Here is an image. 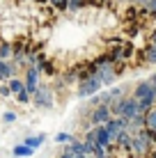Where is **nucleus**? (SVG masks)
Here are the masks:
<instances>
[{
  "label": "nucleus",
  "instance_id": "nucleus-1",
  "mask_svg": "<svg viewBox=\"0 0 156 158\" xmlns=\"http://www.w3.org/2000/svg\"><path fill=\"white\" fill-rule=\"evenodd\" d=\"M131 96L138 101L142 115H145V112H149L156 106V87L152 85V80H140V83H136Z\"/></svg>",
  "mask_w": 156,
  "mask_h": 158
},
{
  "label": "nucleus",
  "instance_id": "nucleus-2",
  "mask_svg": "<svg viewBox=\"0 0 156 158\" xmlns=\"http://www.w3.org/2000/svg\"><path fill=\"white\" fill-rule=\"evenodd\" d=\"M32 108L35 110H41V112H48L55 108V92H53V87L48 83H41L37 87V92L32 94Z\"/></svg>",
  "mask_w": 156,
  "mask_h": 158
},
{
  "label": "nucleus",
  "instance_id": "nucleus-3",
  "mask_svg": "<svg viewBox=\"0 0 156 158\" xmlns=\"http://www.w3.org/2000/svg\"><path fill=\"white\" fill-rule=\"evenodd\" d=\"M112 119V112L108 106H96V108H87V124L85 128H94V126H103L106 122Z\"/></svg>",
  "mask_w": 156,
  "mask_h": 158
},
{
  "label": "nucleus",
  "instance_id": "nucleus-4",
  "mask_svg": "<svg viewBox=\"0 0 156 158\" xmlns=\"http://www.w3.org/2000/svg\"><path fill=\"white\" fill-rule=\"evenodd\" d=\"M103 89V85H101V80L96 78V76H87L85 80H80V83L76 85V96L78 99H85V96H94V94H99V92Z\"/></svg>",
  "mask_w": 156,
  "mask_h": 158
},
{
  "label": "nucleus",
  "instance_id": "nucleus-5",
  "mask_svg": "<svg viewBox=\"0 0 156 158\" xmlns=\"http://www.w3.org/2000/svg\"><path fill=\"white\" fill-rule=\"evenodd\" d=\"M23 83H25V92L32 96L37 92V87L41 85V71L37 67H28L23 71Z\"/></svg>",
  "mask_w": 156,
  "mask_h": 158
},
{
  "label": "nucleus",
  "instance_id": "nucleus-6",
  "mask_svg": "<svg viewBox=\"0 0 156 158\" xmlns=\"http://www.w3.org/2000/svg\"><path fill=\"white\" fill-rule=\"evenodd\" d=\"M14 76H23V71L16 67L12 60H0V85L7 83V80H12Z\"/></svg>",
  "mask_w": 156,
  "mask_h": 158
},
{
  "label": "nucleus",
  "instance_id": "nucleus-7",
  "mask_svg": "<svg viewBox=\"0 0 156 158\" xmlns=\"http://www.w3.org/2000/svg\"><path fill=\"white\" fill-rule=\"evenodd\" d=\"M103 126H106V131L110 133V138L115 140L117 135L122 133V131H126V128H129V122H126V119H122V117H112L110 122H106V124H103Z\"/></svg>",
  "mask_w": 156,
  "mask_h": 158
},
{
  "label": "nucleus",
  "instance_id": "nucleus-8",
  "mask_svg": "<svg viewBox=\"0 0 156 158\" xmlns=\"http://www.w3.org/2000/svg\"><path fill=\"white\" fill-rule=\"evenodd\" d=\"M46 142V133H37V135H25L23 138V144L25 147H30V149H39V147H44Z\"/></svg>",
  "mask_w": 156,
  "mask_h": 158
},
{
  "label": "nucleus",
  "instance_id": "nucleus-9",
  "mask_svg": "<svg viewBox=\"0 0 156 158\" xmlns=\"http://www.w3.org/2000/svg\"><path fill=\"white\" fill-rule=\"evenodd\" d=\"M142 60L147 64H156V39H152L147 44V48L142 51Z\"/></svg>",
  "mask_w": 156,
  "mask_h": 158
},
{
  "label": "nucleus",
  "instance_id": "nucleus-10",
  "mask_svg": "<svg viewBox=\"0 0 156 158\" xmlns=\"http://www.w3.org/2000/svg\"><path fill=\"white\" fill-rule=\"evenodd\" d=\"M12 156L14 158H28V156H35V149H30V147H25L23 142H21V144L12 147Z\"/></svg>",
  "mask_w": 156,
  "mask_h": 158
},
{
  "label": "nucleus",
  "instance_id": "nucleus-11",
  "mask_svg": "<svg viewBox=\"0 0 156 158\" xmlns=\"http://www.w3.org/2000/svg\"><path fill=\"white\" fill-rule=\"evenodd\" d=\"M7 85H9V89H12V96H16V94H21V92L25 89V83H23V76H14L12 80H7Z\"/></svg>",
  "mask_w": 156,
  "mask_h": 158
},
{
  "label": "nucleus",
  "instance_id": "nucleus-12",
  "mask_svg": "<svg viewBox=\"0 0 156 158\" xmlns=\"http://www.w3.org/2000/svg\"><path fill=\"white\" fill-rule=\"evenodd\" d=\"M145 128L152 131V133H156V106L149 112H145Z\"/></svg>",
  "mask_w": 156,
  "mask_h": 158
},
{
  "label": "nucleus",
  "instance_id": "nucleus-13",
  "mask_svg": "<svg viewBox=\"0 0 156 158\" xmlns=\"http://www.w3.org/2000/svg\"><path fill=\"white\" fill-rule=\"evenodd\" d=\"M83 7H87V0H69V5H67V12L76 14V12H80Z\"/></svg>",
  "mask_w": 156,
  "mask_h": 158
},
{
  "label": "nucleus",
  "instance_id": "nucleus-14",
  "mask_svg": "<svg viewBox=\"0 0 156 158\" xmlns=\"http://www.w3.org/2000/svg\"><path fill=\"white\" fill-rule=\"evenodd\" d=\"M0 60H12V41H0Z\"/></svg>",
  "mask_w": 156,
  "mask_h": 158
},
{
  "label": "nucleus",
  "instance_id": "nucleus-15",
  "mask_svg": "<svg viewBox=\"0 0 156 158\" xmlns=\"http://www.w3.org/2000/svg\"><path fill=\"white\" fill-rule=\"evenodd\" d=\"M74 138H76V135H74V133H69V131H60V133L55 135V142H57V144H69Z\"/></svg>",
  "mask_w": 156,
  "mask_h": 158
},
{
  "label": "nucleus",
  "instance_id": "nucleus-16",
  "mask_svg": "<svg viewBox=\"0 0 156 158\" xmlns=\"http://www.w3.org/2000/svg\"><path fill=\"white\" fill-rule=\"evenodd\" d=\"M37 69H39L41 73H46V76H55V64H53V60H46V62H41Z\"/></svg>",
  "mask_w": 156,
  "mask_h": 158
},
{
  "label": "nucleus",
  "instance_id": "nucleus-17",
  "mask_svg": "<svg viewBox=\"0 0 156 158\" xmlns=\"http://www.w3.org/2000/svg\"><path fill=\"white\" fill-rule=\"evenodd\" d=\"M14 101H16V103H19V106H30V101H32V96H30V94H28V92H25V89H23V92H21V94H16V96H14Z\"/></svg>",
  "mask_w": 156,
  "mask_h": 158
},
{
  "label": "nucleus",
  "instance_id": "nucleus-18",
  "mask_svg": "<svg viewBox=\"0 0 156 158\" xmlns=\"http://www.w3.org/2000/svg\"><path fill=\"white\" fill-rule=\"evenodd\" d=\"M16 119H19V115H16L14 110H7V112L2 115V124H14Z\"/></svg>",
  "mask_w": 156,
  "mask_h": 158
},
{
  "label": "nucleus",
  "instance_id": "nucleus-19",
  "mask_svg": "<svg viewBox=\"0 0 156 158\" xmlns=\"http://www.w3.org/2000/svg\"><path fill=\"white\" fill-rule=\"evenodd\" d=\"M55 158H87V156H78V154H74V151H69L67 147H64V149H62Z\"/></svg>",
  "mask_w": 156,
  "mask_h": 158
},
{
  "label": "nucleus",
  "instance_id": "nucleus-20",
  "mask_svg": "<svg viewBox=\"0 0 156 158\" xmlns=\"http://www.w3.org/2000/svg\"><path fill=\"white\" fill-rule=\"evenodd\" d=\"M9 96H12V89H9L7 83H2L0 85V99H9Z\"/></svg>",
  "mask_w": 156,
  "mask_h": 158
},
{
  "label": "nucleus",
  "instance_id": "nucleus-21",
  "mask_svg": "<svg viewBox=\"0 0 156 158\" xmlns=\"http://www.w3.org/2000/svg\"><path fill=\"white\" fill-rule=\"evenodd\" d=\"M67 5H69V0H55L51 7H55L57 12H67Z\"/></svg>",
  "mask_w": 156,
  "mask_h": 158
},
{
  "label": "nucleus",
  "instance_id": "nucleus-22",
  "mask_svg": "<svg viewBox=\"0 0 156 158\" xmlns=\"http://www.w3.org/2000/svg\"><path fill=\"white\" fill-rule=\"evenodd\" d=\"M145 12H149V14H156V0H149V2L145 5Z\"/></svg>",
  "mask_w": 156,
  "mask_h": 158
},
{
  "label": "nucleus",
  "instance_id": "nucleus-23",
  "mask_svg": "<svg viewBox=\"0 0 156 158\" xmlns=\"http://www.w3.org/2000/svg\"><path fill=\"white\" fill-rule=\"evenodd\" d=\"M131 2H136V5H142V7H145V5H147L149 0H131Z\"/></svg>",
  "mask_w": 156,
  "mask_h": 158
},
{
  "label": "nucleus",
  "instance_id": "nucleus-24",
  "mask_svg": "<svg viewBox=\"0 0 156 158\" xmlns=\"http://www.w3.org/2000/svg\"><path fill=\"white\" fill-rule=\"evenodd\" d=\"M147 158H156V149H152V151H149V156Z\"/></svg>",
  "mask_w": 156,
  "mask_h": 158
},
{
  "label": "nucleus",
  "instance_id": "nucleus-25",
  "mask_svg": "<svg viewBox=\"0 0 156 158\" xmlns=\"http://www.w3.org/2000/svg\"><path fill=\"white\" fill-rule=\"evenodd\" d=\"M149 80H152V85L156 87V73H154V76H152V78H149Z\"/></svg>",
  "mask_w": 156,
  "mask_h": 158
}]
</instances>
